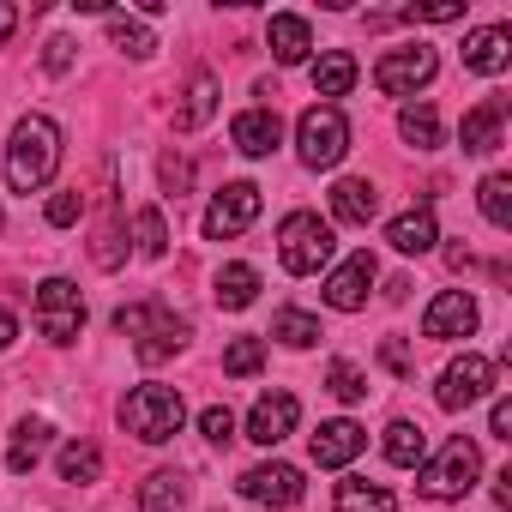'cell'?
I'll list each match as a JSON object with an SVG mask.
<instances>
[{
  "mask_svg": "<svg viewBox=\"0 0 512 512\" xmlns=\"http://www.w3.org/2000/svg\"><path fill=\"white\" fill-rule=\"evenodd\" d=\"M332 512H398V500H392V488L350 476V482H338V494H332Z\"/></svg>",
  "mask_w": 512,
  "mask_h": 512,
  "instance_id": "484cf974",
  "label": "cell"
},
{
  "mask_svg": "<svg viewBox=\"0 0 512 512\" xmlns=\"http://www.w3.org/2000/svg\"><path fill=\"white\" fill-rule=\"evenodd\" d=\"M133 247H139V260H163V253H169V223H163L157 205H145L133 217Z\"/></svg>",
  "mask_w": 512,
  "mask_h": 512,
  "instance_id": "d6a6232c",
  "label": "cell"
},
{
  "mask_svg": "<svg viewBox=\"0 0 512 512\" xmlns=\"http://www.w3.org/2000/svg\"><path fill=\"white\" fill-rule=\"evenodd\" d=\"M91 253H97V266H103V272H115V266H121V223H103V235H97Z\"/></svg>",
  "mask_w": 512,
  "mask_h": 512,
  "instance_id": "ab89813d",
  "label": "cell"
},
{
  "mask_svg": "<svg viewBox=\"0 0 512 512\" xmlns=\"http://www.w3.org/2000/svg\"><path fill=\"white\" fill-rule=\"evenodd\" d=\"M260 368H266V344H260V338H235V344L223 350V374H235V380L260 374Z\"/></svg>",
  "mask_w": 512,
  "mask_h": 512,
  "instance_id": "e575fe53",
  "label": "cell"
},
{
  "mask_svg": "<svg viewBox=\"0 0 512 512\" xmlns=\"http://www.w3.org/2000/svg\"><path fill=\"white\" fill-rule=\"evenodd\" d=\"M139 512H187V482L175 470H151L139 488Z\"/></svg>",
  "mask_w": 512,
  "mask_h": 512,
  "instance_id": "4316f807",
  "label": "cell"
},
{
  "mask_svg": "<svg viewBox=\"0 0 512 512\" xmlns=\"http://www.w3.org/2000/svg\"><path fill=\"white\" fill-rule=\"evenodd\" d=\"M296 416H302V404H296L290 392H266L260 404L247 410V440H253V446H278V440L296 434Z\"/></svg>",
  "mask_w": 512,
  "mask_h": 512,
  "instance_id": "4fadbf2b",
  "label": "cell"
},
{
  "mask_svg": "<svg viewBox=\"0 0 512 512\" xmlns=\"http://www.w3.org/2000/svg\"><path fill=\"white\" fill-rule=\"evenodd\" d=\"M61 482H97L103 476V452L91 446V440H73V446H61Z\"/></svg>",
  "mask_w": 512,
  "mask_h": 512,
  "instance_id": "836d02e7",
  "label": "cell"
},
{
  "mask_svg": "<svg viewBox=\"0 0 512 512\" xmlns=\"http://www.w3.org/2000/svg\"><path fill=\"white\" fill-rule=\"evenodd\" d=\"M374 211H380V193H374V181H338L332 187V217L338 223H374Z\"/></svg>",
  "mask_w": 512,
  "mask_h": 512,
  "instance_id": "603a6c76",
  "label": "cell"
},
{
  "mask_svg": "<svg viewBox=\"0 0 512 512\" xmlns=\"http://www.w3.org/2000/svg\"><path fill=\"white\" fill-rule=\"evenodd\" d=\"M13 25H19V7H7V0H0V43L13 37Z\"/></svg>",
  "mask_w": 512,
  "mask_h": 512,
  "instance_id": "bcb514c9",
  "label": "cell"
},
{
  "mask_svg": "<svg viewBox=\"0 0 512 512\" xmlns=\"http://www.w3.org/2000/svg\"><path fill=\"white\" fill-rule=\"evenodd\" d=\"M476 296L470 290H440L428 308H422V338H470L476 332Z\"/></svg>",
  "mask_w": 512,
  "mask_h": 512,
  "instance_id": "7c38bea8",
  "label": "cell"
},
{
  "mask_svg": "<svg viewBox=\"0 0 512 512\" xmlns=\"http://www.w3.org/2000/svg\"><path fill=\"white\" fill-rule=\"evenodd\" d=\"M37 326L49 344H79L85 332V296L73 278H43L37 284Z\"/></svg>",
  "mask_w": 512,
  "mask_h": 512,
  "instance_id": "52a82bcc",
  "label": "cell"
},
{
  "mask_svg": "<svg viewBox=\"0 0 512 512\" xmlns=\"http://www.w3.org/2000/svg\"><path fill=\"white\" fill-rule=\"evenodd\" d=\"M476 476H482V452H476V440H464V434H452L434 458L416 464V488H422L428 500H464V494L476 488Z\"/></svg>",
  "mask_w": 512,
  "mask_h": 512,
  "instance_id": "5b68a950",
  "label": "cell"
},
{
  "mask_svg": "<svg viewBox=\"0 0 512 512\" xmlns=\"http://www.w3.org/2000/svg\"><path fill=\"white\" fill-rule=\"evenodd\" d=\"M181 422H187V404H181L175 386H133V392L121 398V428H127L133 440H145V446L175 440Z\"/></svg>",
  "mask_w": 512,
  "mask_h": 512,
  "instance_id": "277c9868",
  "label": "cell"
},
{
  "mask_svg": "<svg viewBox=\"0 0 512 512\" xmlns=\"http://www.w3.org/2000/svg\"><path fill=\"white\" fill-rule=\"evenodd\" d=\"M43 67H49V73H67V67H73V43H67V37H55V43H49V55H43Z\"/></svg>",
  "mask_w": 512,
  "mask_h": 512,
  "instance_id": "7bdbcfd3",
  "label": "cell"
},
{
  "mask_svg": "<svg viewBox=\"0 0 512 512\" xmlns=\"http://www.w3.org/2000/svg\"><path fill=\"white\" fill-rule=\"evenodd\" d=\"M217 115V73H193L187 79V91H181V103H175V133H199L205 121Z\"/></svg>",
  "mask_w": 512,
  "mask_h": 512,
  "instance_id": "d6986e66",
  "label": "cell"
},
{
  "mask_svg": "<svg viewBox=\"0 0 512 512\" xmlns=\"http://www.w3.org/2000/svg\"><path fill=\"white\" fill-rule=\"evenodd\" d=\"M266 43H272V61H278V67H302V61H314V31H308V19H296V13H272Z\"/></svg>",
  "mask_w": 512,
  "mask_h": 512,
  "instance_id": "ac0fdd59",
  "label": "cell"
},
{
  "mask_svg": "<svg viewBox=\"0 0 512 512\" xmlns=\"http://www.w3.org/2000/svg\"><path fill=\"white\" fill-rule=\"evenodd\" d=\"M253 217H260V187H253V181H223V193H211V205H205V235L229 241Z\"/></svg>",
  "mask_w": 512,
  "mask_h": 512,
  "instance_id": "9c48e42d",
  "label": "cell"
},
{
  "mask_svg": "<svg viewBox=\"0 0 512 512\" xmlns=\"http://www.w3.org/2000/svg\"><path fill=\"white\" fill-rule=\"evenodd\" d=\"M434 49H392V55H380V67H374V85L386 91V97H416L428 79H434Z\"/></svg>",
  "mask_w": 512,
  "mask_h": 512,
  "instance_id": "30bf717a",
  "label": "cell"
},
{
  "mask_svg": "<svg viewBox=\"0 0 512 512\" xmlns=\"http://www.w3.org/2000/svg\"><path fill=\"white\" fill-rule=\"evenodd\" d=\"M115 332H121V338H133V356H139L145 368L169 362V356L187 344V320H181V314H169V308H157V302L115 308Z\"/></svg>",
  "mask_w": 512,
  "mask_h": 512,
  "instance_id": "7a4b0ae2",
  "label": "cell"
},
{
  "mask_svg": "<svg viewBox=\"0 0 512 512\" xmlns=\"http://www.w3.org/2000/svg\"><path fill=\"white\" fill-rule=\"evenodd\" d=\"M241 494L260 506H296L302 500V470L296 464H253L241 470Z\"/></svg>",
  "mask_w": 512,
  "mask_h": 512,
  "instance_id": "5bb4252c",
  "label": "cell"
},
{
  "mask_svg": "<svg viewBox=\"0 0 512 512\" xmlns=\"http://www.w3.org/2000/svg\"><path fill=\"white\" fill-rule=\"evenodd\" d=\"M362 446H368V428H356L350 416L320 422V434L308 440V452H314V464H320V470H344V464H356V458H362Z\"/></svg>",
  "mask_w": 512,
  "mask_h": 512,
  "instance_id": "9a60e30c",
  "label": "cell"
},
{
  "mask_svg": "<svg viewBox=\"0 0 512 512\" xmlns=\"http://www.w3.org/2000/svg\"><path fill=\"white\" fill-rule=\"evenodd\" d=\"M374 278H380V266H374V253L362 247V253H350V260L326 278V308H338V314H356V308H368V290H374Z\"/></svg>",
  "mask_w": 512,
  "mask_h": 512,
  "instance_id": "8fae6325",
  "label": "cell"
},
{
  "mask_svg": "<svg viewBox=\"0 0 512 512\" xmlns=\"http://www.w3.org/2000/svg\"><path fill=\"white\" fill-rule=\"evenodd\" d=\"M49 434H55V428H49L43 416H25V422L13 428V452H7V470H13V476H31V470H37V458L49 452Z\"/></svg>",
  "mask_w": 512,
  "mask_h": 512,
  "instance_id": "7402d4cb",
  "label": "cell"
},
{
  "mask_svg": "<svg viewBox=\"0 0 512 512\" xmlns=\"http://www.w3.org/2000/svg\"><path fill=\"white\" fill-rule=\"evenodd\" d=\"M488 386H494V362L476 356V350H464V356L446 362V374H440V386H434V404H440V410H470L476 398H488Z\"/></svg>",
  "mask_w": 512,
  "mask_h": 512,
  "instance_id": "ba28073f",
  "label": "cell"
},
{
  "mask_svg": "<svg viewBox=\"0 0 512 512\" xmlns=\"http://www.w3.org/2000/svg\"><path fill=\"white\" fill-rule=\"evenodd\" d=\"M272 338H278V344H290V350H314L326 332H320V320H314L308 308H278V320H272Z\"/></svg>",
  "mask_w": 512,
  "mask_h": 512,
  "instance_id": "f1b7e54d",
  "label": "cell"
},
{
  "mask_svg": "<svg viewBox=\"0 0 512 512\" xmlns=\"http://www.w3.org/2000/svg\"><path fill=\"white\" fill-rule=\"evenodd\" d=\"M55 169H61V127L49 115H25L7 139V187L37 193L55 181Z\"/></svg>",
  "mask_w": 512,
  "mask_h": 512,
  "instance_id": "6da1fadb",
  "label": "cell"
},
{
  "mask_svg": "<svg viewBox=\"0 0 512 512\" xmlns=\"http://www.w3.org/2000/svg\"><path fill=\"white\" fill-rule=\"evenodd\" d=\"M109 43H115L121 55H133V61H151V55H157V37H151L139 19H127V13H109Z\"/></svg>",
  "mask_w": 512,
  "mask_h": 512,
  "instance_id": "f546056e",
  "label": "cell"
},
{
  "mask_svg": "<svg viewBox=\"0 0 512 512\" xmlns=\"http://www.w3.org/2000/svg\"><path fill=\"white\" fill-rule=\"evenodd\" d=\"M386 241H392L398 253H428V247L440 241V223H434V205H416V211H398V217L386 223Z\"/></svg>",
  "mask_w": 512,
  "mask_h": 512,
  "instance_id": "ffe728a7",
  "label": "cell"
},
{
  "mask_svg": "<svg viewBox=\"0 0 512 512\" xmlns=\"http://www.w3.org/2000/svg\"><path fill=\"white\" fill-rule=\"evenodd\" d=\"M500 127H506V103H476V109L464 115L458 139H464V151H470V157H488V151L500 145Z\"/></svg>",
  "mask_w": 512,
  "mask_h": 512,
  "instance_id": "44dd1931",
  "label": "cell"
},
{
  "mask_svg": "<svg viewBox=\"0 0 512 512\" xmlns=\"http://www.w3.org/2000/svg\"><path fill=\"white\" fill-rule=\"evenodd\" d=\"M332 253H338V235H332V223H326L320 211H290V217L278 223V260H284L290 278L326 272Z\"/></svg>",
  "mask_w": 512,
  "mask_h": 512,
  "instance_id": "3957f363",
  "label": "cell"
},
{
  "mask_svg": "<svg viewBox=\"0 0 512 512\" xmlns=\"http://www.w3.org/2000/svg\"><path fill=\"white\" fill-rule=\"evenodd\" d=\"M326 386H332V398H344V404H362V398H368V380H362L356 362H332V368H326Z\"/></svg>",
  "mask_w": 512,
  "mask_h": 512,
  "instance_id": "d590c367",
  "label": "cell"
},
{
  "mask_svg": "<svg viewBox=\"0 0 512 512\" xmlns=\"http://www.w3.org/2000/svg\"><path fill=\"white\" fill-rule=\"evenodd\" d=\"M229 139L241 157H272L284 145V121H278V109H241L229 121Z\"/></svg>",
  "mask_w": 512,
  "mask_h": 512,
  "instance_id": "2e32d148",
  "label": "cell"
},
{
  "mask_svg": "<svg viewBox=\"0 0 512 512\" xmlns=\"http://www.w3.org/2000/svg\"><path fill=\"white\" fill-rule=\"evenodd\" d=\"M398 133H404L416 151H434V145H440V115H434L428 103H404V109H398Z\"/></svg>",
  "mask_w": 512,
  "mask_h": 512,
  "instance_id": "4dcf8cb0",
  "label": "cell"
},
{
  "mask_svg": "<svg viewBox=\"0 0 512 512\" xmlns=\"http://www.w3.org/2000/svg\"><path fill=\"white\" fill-rule=\"evenodd\" d=\"M199 434H205L211 446H229V440H235V416H229V404H211V410H199Z\"/></svg>",
  "mask_w": 512,
  "mask_h": 512,
  "instance_id": "74e56055",
  "label": "cell"
},
{
  "mask_svg": "<svg viewBox=\"0 0 512 512\" xmlns=\"http://www.w3.org/2000/svg\"><path fill=\"white\" fill-rule=\"evenodd\" d=\"M380 362H386L392 374H410V350H404L398 338H386V344H380Z\"/></svg>",
  "mask_w": 512,
  "mask_h": 512,
  "instance_id": "ee69618b",
  "label": "cell"
},
{
  "mask_svg": "<svg viewBox=\"0 0 512 512\" xmlns=\"http://www.w3.org/2000/svg\"><path fill=\"white\" fill-rule=\"evenodd\" d=\"M13 338H19V320H13V308H0V350H13Z\"/></svg>",
  "mask_w": 512,
  "mask_h": 512,
  "instance_id": "f6af8a7d",
  "label": "cell"
},
{
  "mask_svg": "<svg viewBox=\"0 0 512 512\" xmlns=\"http://www.w3.org/2000/svg\"><path fill=\"white\" fill-rule=\"evenodd\" d=\"M187 181H193V163H187V157H163V187H169L175 199L187 193Z\"/></svg>",
  "mask_w": 512,
  "mask_h": 512,
  "instance_id": "60d3db41",
  "label": "cell"
},
{
  "mask_svg": "<svg viewBox=\"0 0 512 512\" xmlns=\"http://www.w3.org/2000/svg\"><path fill=\"white\" fill-rule=\"evenodd\" d=\"M476 205H482V217H488L494 229H512V175H482Z\"/></svg>",
  "mask_w": 512,
  "mask_h": 512,
  "instance_id": "1f68e13d",
  "label": "cell"
},
{
  "mask_svg": "<svg viewBox=\"0 0 512 512\" xmlns=\"http://www.w3.org/2000/svg\"><path fill=\"white\" fill-rule=\"evenodd\" d=\"M464 67L482 73V79H500V73L512 67V31H506V25L470 31V37H464Z\"/></svg>",
  "mask_w": 512,
  "mask_h": 512,
  "instance_id": "e0dca14e",
  "label": "cell"
},
{
  "mask_svg": "<svg viewBox=\"0 0 512 512\" xmlns=\"http://www.w3.org/2000/svg\"><path fill=\"white\" fill-rule=\"evenodd\" d=\"M398 19H404V25H452V19H464V0H434V7H404Z\"/></svg>",
  "mask_w": 512,
  "mask_h": 512,
  "instance_id": "8d00e7d4",
  "label": "cell"
},
{
  "mask_svg": "<svg viewBox=\"0 0 512 512\" xmlns=\"http://www.w3.org/2000/svg\"><path fill=\"white\" fill-rule=\"evenodd\" d=\"M380 452H386L398 470H416V464L428 458V434H422L416 422H392V428H386V440H380Z\"/></svg>",
  "mask_w": 512,
  "mask_h": 512,
  "instance_id": "83f0119b",
  "label": "cell"
},
{
  "mask_svg": "<svg viewBox=\"0 0 512 512\" xmlns=\"http://www.w3.org/2000/svg\"><path fill=\"white\" fill-rule=\"evenodd\" d=\"M488 434H494V440H512V398H494V410H488Z\"/></svg>",
  "mask_w": 512,
  "mask_h": 512,
  "instance_id": "b9f144b4",
  "label": "cell"
},
{
  "mask_svg": "<svg viewBox=\"0 0 512 512\" xmlns=\"http://www.w3.org/2000/svg\"><path fill=\"white\" fill-rule=\"evenodd\" d=\"M79 217H85V193H55V199H49V223H55V229H73Z\"/></svg>",
  "mask_w": 512,
  "mask_h": 512,
  "instance_id": "f35d334b",
  "label": "cell"
},
{
  "mask_svg": "<svg viewBox=\"0 0 512 512\" xmlns=\"http://www.w3.org/2000/svg\"><path fill=\"white\" fill-rule=\"evenodd\" d=\"M296 151H302L308 169H338L344 151H350V121H344V109H338V103L302 109V121H296Z\"/></svg>",
  "mask_w": 512,
  "mask_h": 512,
  "instance_id": "8992f818",
  "label": "cell"
},
{
  "mask_svg": "<svg viewBox=\"0 0 512 512\" xmlns=\"http://www.w3.org/2000/svg\"><path fill=\"white\" fill-rule=\"evenodd\" d=\"M308 73H314V91H320V97H350V85H356V55L326 49L320 61H308Z\"/></svg>",
  "mask_w": 512,
  "mask_h": 512,
  "instance_id": "d4e9b609",
  "label": "cell"
},
{
  "mask_svg": "<svg viewBox=\"0 0 512 512\" xmlns=\"http://www.w3.org/2000/svg\"><path fill=\"white\" fill-rule=\"evenodd\" d=\"M211 296H217V308H223V314H241V308H253V296H260V272L235 260V266H223V272H217V290H211Z\"/></svg>",
  "mask_w": 512,
  "mask_h": 512,
  "instance_id": "cb8c5ba5",
  "label": "cell"
}]
</instances>
